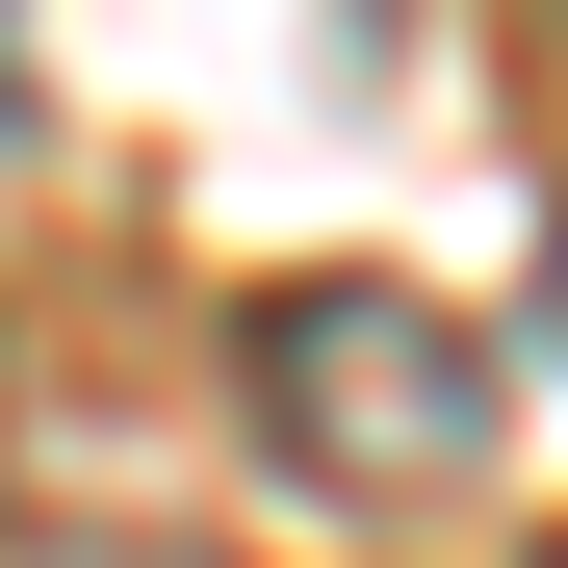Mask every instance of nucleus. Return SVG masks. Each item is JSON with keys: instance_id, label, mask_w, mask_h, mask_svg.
<instances>
[{"instance_id": "2", "label": "nucleus", "mask_w": 568, "mask_h": 568, "mask_svg": "<svg viewBox=\"0 0 568 568\" xmlns=\"http://www.w3.org/2000/svg\"><path fill=\"white\" fill-rule=\"evenodd\" d=\"M0 568H233V542H155V517H27V491H0Z\"/></svg>"}, {"instance_id": "5", "label": "nucleus", "mask_w": 568, "mask_h": 568, "mask_svg": "<svg viewBox=\"0 0 568 568\" xmlns=\"http://www.w3.org/2000/svg\"><path fill=\"white\" fill-rule=\"evenodd\" d=\"M542 568H568V517H542Z\"/></svg>"}, {"instance_id": "4", "label": "nucleus", "mask_w": 568, "mask_h": 568, "mask_svg": "<svg viewBox=\"0 0 568 568\" xmlns=\"http://www.w3.org/2000/svg\"><path fill=\"white\" fill-rule=\"evenodd\" d=\"M542 362H568V207H542Z\"/></svg>"}, {"instance_id": "3", "label": "nucleus", "mask_w": 568, "mask_h": 568, "mask_svg": "<svg viewBox=\"0 0 568 568\" xmlns=\"http://www.w3.org/2000/svg\"><path fill=\"white\" fill-rule=\"evenodd\" d=\"M517 78H568V0H517Z\"/></svg>"}, {"instance_id": "1", "label": "nucleus", "mask_w": 568, "mask_h": 568, "mask_svg": "<svg viewBox=\"0 0 568 568\" xmlns=\"http://www.w3.org/2000/svg\"><path fill=\"white\" fill-rule=\"evenodd\" d=\"M233 414H258V465H284V491H336V517H414V491H465V465H491L517 362L465 336V311H414V284H258V336H233Z\"/></svg>"}]
</instances>
